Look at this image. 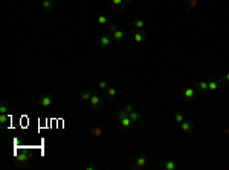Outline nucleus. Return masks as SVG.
Returning a JSON list of instances; mask_svg holds the SVG:
<instances>
[{
  "label": "nucleus",
  "mask_w": 229,
  "mask_h": 170,
  "mask_svg": "<svg viewBox=\"0 0 229 170\" xmlns=\"http://www.w3.org/2000/svg\"><path fill=\"white\" fill-rule=\"evenodd\" d=\"M195 94H197V89H195V88H193V86H186L182 92V98L186 103H189V101H193V100H195Z\"/></svg>",
  "instance_id": "f257e3e1"
},
{
  "label": "nucleus",
  "mask_w": 229,
  "mask_h": 170,
  "mask_svg": "<svg viewBox=\"0 0 229 170\" xmlns=\"http://www.w3.org/2000/svg\"><path fill=\"white\" fill-rule=\"evenodd\" d=\"M52 101H54V97H52L51 94H41V95L38 97V104H40L43 109H47V107H51Z\"/></svg>",
  "instance_id": "f03ea898"
},
{
  "label": "nucleus",
  "mask_w": 229,
  "mask_h": 170,
  "mask_svg": "<svg viewBox=\"0 0 229 170\" xmlns=\"http://www.w3.org/2000/svg\"><path fill=\"white\" fill-rule=\"evenodd\" d=\"M29 158H31V156H29V153L22 152V153H19V155L15 156L14 161H15V164H17V166H24V164H28V162H29Z\"/></svg>",
  "instance_id": "7ed1b4c3"
},
{
  "label": "nucleus",
  "mask_w": 229,
  "mask_h": 170,
  "mask_svg": "<svg viewBox=\"0 0 229 170\" xmlns=\"http://www.w3.org/2000/svg\"><path fill=\"white\" fill-rule=\"evenodd\" d=\"M90 106H92V107H95V109H103V106H104L103 98H101L99 95L93 94V95H92V98H90Z\"/></svg>",
  "instance_id": "20e7f679"
},
{
  "label": "nucleus",
  "mask_w": 229,
  "mask_h": 170,
  "mask_svg": "<svg viewBox=\"0 0 229 170\" xmlns=\"http://www.w3.org/2000/svg\"><path fill=\"white\" fill-rule=\"evenodd\" d=\"M194 123L193 121H189V120H185L180 123V130H182L183 133H191L193 130H194Z\"/></svg>",
  "instance_id": "39448f33"
},
{
  "label": "nucleus",
  "mask_w": 229,
  "mask_h": 170,
  "mask_svg": "<svg viewBox=\"0 0 229 170\" xmlns=\"http://www.w3.org/2000/svg\"><path fill=\"white\" fill-rule=\"evenodd\" d=\"M135 162H136L137 169H142V167H145V166L148 164V156H147V155H137L136 159H135Z\"/></svg>",
  "instance_id": "423d86ee"
},
{
  "label": "nucleus",
  "mask_w": 229,
  "mask_h": 170,
  "mask_svg": "<svg viewBox=\"0 0 229 170\" xmlns=\"http://www.w3.org/2000/svg\"><path fill=\"white\" fill-rule=\"evenodd\" d=\"M147 32L145 31H136L135 34H133V40L136 42V43H144L145 40H147Z\"/></svg>",
  "instance_id": "0eeeda50"
},
{
  "label": "nucleus",
  "mask_w": 229,
  "mask_h": 170,
  "mask_svg": "<svg viewBox=\"0 0 229 170\" xmlns=\"http://www.w3.org/2000/svg\"><path fill=\"white\" fill-rule=\"evenodd\" d=\"M112 43H113V38H112L109 34H103L99 37V45L103 46V48H109Z\"/></svg>",
  "instance_id": "6e6552de"
},
{
  "label": "nucleus",
  "mask_w": 229,
  "mask_h": 170,
  "mask_svg": "<svg viewBox=\"0 0 229 170\" xmlns=\"http://www.w3.org/2000/svg\"><path fill=\"white\" fill-rule=\"evenodd\" d=\"M112 37H113L114 42H118V43H119V42H124V40H125V38H127V34L124 32V31H122V29H116L113 34H112Z\"/></svg>",
  "instance_id": "1a4fd4ad"
},
{
  "label": "nucleus",
  "mask_w": 229,
  "mask_h": 170,
  "mask_svg": "<svg viewBox=\"0 0 229 170\" xmlns=\"http://www.w3.org/2000/svg\"><path fill=\"white\" fill-rule=\"evenodd\" d=\"M118 121H119V124H121V127H124V129H131V126L135 124V123L131 121L130 115H127V116H124V118H121V120H118Z\"/></svg>",
  "instance_id": "9d476101"
},
{
  "label": "nucleus",
  "mask_w": 229,
  "mask_h": 170,
  "mask_svg": "<svg viewBox=\"0 0 229 170\" xmlns=\"http://www.w3.org/2000/svg\"><path fill=\"white\" fill-rule=\"evenodd\" d=\"M195 89L200 92V94L208 92L209 91V88H208V81H197V83H195Z\"/></svg>",
  "instance_id": "9b49d317"
},
{
  "label": "nucleus",
  "mask_w": 229,
  "mask_h": 170,
  "mask_svg": "<svg viewBox=\"0 0 229 170\" xmlns=\"http://www.w3.org/2000/svg\"><path fill=\"white\" fill-rule=\"evenodd\" d=\"M220 83H221V80H211V81H208V88H209V92H217V89L220 88Z\"/></svg>",
  "instance_id": "f8f14e48"
},
{
  "label": "nucleus",
  "mask_w": 229,
  "mask_h": 170,
  "mask_svg": "<svg viewBox=\"0 0 229 170\" xmlns=\"http://www.w3.org/2000/svg\"><path fill=\"white\" fill-rule=\"evenodd\" d=\"M179 167L177 166V162L176 161H173V159H167L165 162H163V169L165 170H176Z\"/></svg>",
  "instance_id": "ddd939ff"
},
{
  "label": "nucleus",
  "mask_w": 229,
  "mask_h": 170,
  "mask_svg": "<svg viewBox=\"0 0 229 170\" xmlns=\"http://www.w3.org/2000/svg\"><path fill=\"white\" fill-rule=\"evenodd\" d=\"M116 94H118L116 88H107L105 89V98L107 100H113L114 97H116Z\"/></svg>",
  "instance_id": "4468645a"
},
{
  "label": "nucleus",
  "mask_w": 229,
  "mask_h": 170,
  "mask_svg": "<svg viewBox=\"0 0 229 170\" xmlns=\"http://www.w3.org/2000/svg\"><path fill=\"white\" fill-rule=\"evenodd\" d=\"M41 8L45 11H52L54 9V2H51V0H41Z\"/></svg>",
  "instance_id": "2eb2a0df"
},
{
  "label": "nucleus",
  "mask_w": 229,
  "mask_h": 170,
  "mask_svg": "<svg viewBox=\"0 0 229 170\" xmlns=\"http://www.w3.org/2000/svg\"><path fill=\"white\" fill-rule=\"evenodd\" d=\"M113 8H118V9H124L127 5H125V0H110Z\"/></svg>",
  "instance_id": "dca6fc26"
},
{
  "label": "nucleus",
  "mask_w": 229,
  "mask_h": 170,
  "mask_svg": "<svg viewBox=\"0 0 229 170\" xmlns=\"http://www.w3.org/2000/svg\"><path fill=\"white\" fill-rule=\"evenodd\" d=\"M90 133H92V136H95V138H99V136L103 135V129H101L99 126H95V127L90 129Z\"/></svg>",
  "instance_id": "f3484780"
},
{
  "label": "nucleus",
  "mask_w": 229,
  "mask_h": 170,
  "mask_svg": "<svg viewBox=\"0 0 229 170\" xmlns=\"http://www.w3.org/2000/svg\"><path fill=\"white\" fill-rule=\"evenodd\" d=\"M96 23H98V25H109V15L99 14V15L96 17Z\"/></svg>",
  "instance_id": "a211bd4d"
},
{
  "label": "nucleus",
  "mask_w": 229,
  "mask_h": 170,
  "mask_svg": "<svg viewBox=\"0 0 229 170\" xmlns=\"http://www.w3.org/2000/svg\"><path fill=\"white\" fill-rule=\"evenodd\" d=\"M95 92L93 91H84V92H81V98H83V101H90V98H92V95H93Z\"/></svg>",
  "instance_id": "6ab92c4d"
},
{
  "label": "nucleus",
  "mask_w": 229,
  "mask_h": 170,
  "mask_svg": "<svg viewBox=\"0 0 229 170\" xmlns=\"http://www.w3.org/2000/svg\"><path fill=\"white\" fill-rule=\"evenodd\" d=\"M135 28H136L137 31H144V28H145V22L142 20V19H137V20H135Z\"/></svg>",
  "instance_id": "aec40b11"
},
{
  "label": "nucleus",
  "mask_w": 229,
  "mask_h": 170,
  "mask_svg": "<svg viewBox=\"0 0 229 170\" xmlns=\"http://www.w3.org/2000/svg\"><path fill=\"white\" fill-rule=\"evenodd\" d=\"M128 115H130V118H131V121H133V123H137V121L141 120V113L137 112V110H133V112L128 113Z\"/></svg>",
  "instance_id": "412c9836"
},
{
  "label": "nucleus",
  "mask_w": 229,
  "mask_h": 170,
  "mask_svg": "<svg viewBox=\"0 0 229 170\" xmlns=\"http://www.w3.org/2000/svg\"><path fill=\"white\" fill-rule=\"evenodd\" d=\"M174 120H176V123H179V124H180V123L185 121L186 118H185V115H183L182 112H176V113H174Z\"/></svg>",
  "instance_id": "4be33fe9"
},
{
  "label": "nucleus",
  "mask_w": 229,
  "mask_h": 170,
  "mask_svg": "<svg viewBox=\"0 0 229 170\" xmlns=\"http://www.w3.org/2000/svg\"><path fill=\"white\" fill-rule=\"evenodd\" d=\"M8 120H9V115H8V113H0V124L3 126V127L6 126V121H8Z\"/></svg>",
  "instance_id": "5701e85b"
},
{
  "label": "nucleus",
  "mask_w": 229,
  "mask_h": 170,
  "mask_svg": "<svg viewBox=\"0 0 229 170\" xmlns=\"http://www.w3.org/2000/svg\"><path fill=\"white\" fill-rule=\"evenodd\" d=\"M186 3H188V11L194 9L195 6L199 5V2H197V0H186Z\"/></svg>",
  "instance_id": "b1692460"
},
{
  "label": "nucleus",
  "mask_w": 229,
  "mask_h": 170,
  "mask_svg": "<svg viewBox=\"0 0 229 170\" xmlns=\"http://www.w3.org/2000/svg\"><path fill=\"white\" fill-rule=\"evenodd\" d=\"M8 112H9V106H8L6 101H3L2 106H0V113H8Z\"/></svg>",
  "instance_id": "393cba45"
},
{
  "label": "nucleus",
  "mask_w": 229,
  "mask_h": 170,
  "mask_svg": "<svg viewBox=\"0 0 229 170\" xmlns=\"http://www.w3.org/2000/svg\"><path fill=\"white\" fill-rule=\"evenodd\" d=\"M107 88H109V81L107 80H101L98 83V89H107Z\"/></svg>",
  "instance_id": "a878e982"
},
{
  "label": "nucleus",
  "mask_w": 229,
  "mask_h": 170,
  "mask_svg": "<svg viewBox=\"0 0 229 170\" xmlns=\"http://www.w3.org/2000/svg\"><path fill=\"white\" fill-rule=\"evenodd\" d=\"M124 110H125L127 113H131L133 110H135V106H133L131 103H128V104H125V106H124Z\"/></svg>",
  "instance_id": "bb28decb"
},
{
  "label": "nucleus",
  "mask_w": 229,
  "mask_h": 170,
  "mask_svg": "<svg viewBox=\"0 0 229 170\" xmlns=\"http://www.w3.org/2000/svg\"><path fill=\"white\" fill-rule=\"evenodd\" d=\"M118 29V26H116V23H110L109 25V31H110V34H113L114 31Z\"/></svg>",
  "instance_id": "cd10ccee"
},
{
  "label": "nucleus",
  "mask_w": 229,
  "mask_h": 170,
  "mask_svg": "<svg viewBox=\"0 0 229 170\" xmlns=\"http://www.w3.org/2000/svg\"><path fill=\"white\" fill-rule=\"evenodd\" d=\"M86 169H87V170H95L96 167H95L93 164H90V166H86Z\"/></svg>",
  "instance_id": "c85d7f7f"
},
{
  "label": "nucleus",
  "mask_w": 229,
  "mask_h": 170,
  "mask_svg": "<svg viewBox=\"0 0 229 170\" xmlns=\"http://www.w3.org/2000/svg\"><path fill=\"white\" fill-rule=\"evenodd\" d=\"M223 78H225V81H228V83H229V72L225 75V77H223Z\"/></svg>",
  "instance_id": "c756f323"
},
{
  "label": "nucleus",
  "mask_w": 229,
  "mask_h": 170,
  "mask_svg": "<svg viewBox=\"0 0 229 170\" xmlns=\"http://www.w3.org/2000/svg\"><path fill=\"white\" fill-rule=\"evenodd\" d=\"M133 2H135V0H125V5H131Z\"/></svg>",
  "instance_id": "7c9ffc66"
},
{
  "label": "nucleus",
  "mask_w": 229,
  "mask_h": 170,
  "mask_svg": "<svg viewBox=\"0 0 229 170\" xmlns=\"http://www.w3.org/2000/svg\"><path fill=\"white\" fill-rule=\"evenodd\" d=\"M225 132H226V135L229 136V129H226V130H225Z\"/></svg>",
  "instance_id": "2f4dec72"
},
{
  "label": "nucleus",
  "mask_w": 229,
  "mask_h": 170,
  "mask_svg": "<svg viewBox=\"0 0 229 170\" xmlns=\"http://www.w3.org/2000/svg\"><path fill=\"white\" fill-rule=\"evenodd\" d=\"M51 2H55V0H51Z\"/></svg>",
  "instance_id": "473e14b6"
}]
</instances>
